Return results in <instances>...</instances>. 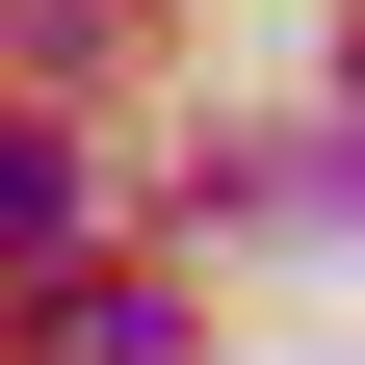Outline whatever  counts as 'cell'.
Listing matches in <instances>:
<instances>
[{
  "label": "cell",
  "instance_id": "cell-1",
  "mask_svg": "<svg viewBox=\"0 0 365 365\" xmlns=\"http://www.w3.org/2000/svg\"><path fill=\"white\" fill-rule=\"evenodd\" d=\"M53 261H78V157H53V130H0V287H53Z\"/></svg>",
  "mask_w": 365,
  "mask_h": 365
},
{
  "label": "cell",
  "instance_id": "cell-2",
  "mask_svg": "<svg viewBox=\"0 0 365 365\" xmlns=\"http://www.w3.org/2000/svg\"><path fill=\"white\" fill-rule=\"evenodd\" d=\"M53 365H182V313H157V287H78V261H53Z\"/></svg>",
  "mask_w": 365,
  "mask_h": 365
}]
</instances>
